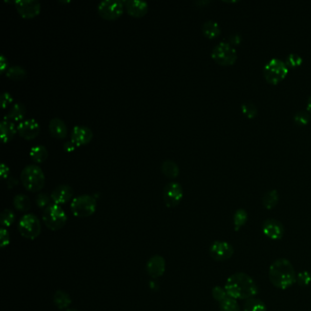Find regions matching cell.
Here are the masks:
<instances>
[{
    "label": "cell",
    "mask_w": 311,
    "mask_h": 311,
    "mask_svg": "<svg viewBox=\"0 0 311 311\" xmlns=\"http://www.w3.org/2000/svg\"><path fill=\"white\" fill-rule=\"evenodd\" d=\"M302 63L303 58L296 53H291V54L288 55L286 59V66L291 68V69L298 68L302 64Z\"/></svg>",
    "instance_id": "37"
},
{
    "label": "cell",
    "mask_w": 311,
    "mask_h": 311,
    "mask_svg": "<svg viewBox=\"0 0 311 311\" xmlns=\"http://www.w3.org/2000/svg\"><path fill=\"white\" fill-rule=\"evenodd\" d=\"M268 277L273 286L279 289H286L296 282L297 274L291 261L279 258L270 265Z\"/></svg>",
    "instance_id": "2"
},
{
    "label": "cell",
    "mask_w": 311,
    "mask_h": 311,
    "mask_svg": "<svg viewBox=\"0 0 311 311\" xmlns=\"http://www.w3.org/2000/svg\"><path fill=\"white\" fill-rule=\"evenodd\" d=\"M97 208L96 199L89 195H79L72 200L71 209L76 217H88L95 213Z\"/></svg>",
    "instance_id": "6"
},
{
    "label": "cell",
    "mask_w": 311,
    "mask_h": 311,
    "mask_svg": "<svg viewBox=\"0 0 311 311\" xmlns=\"http://www.w3.org/2000/svg\"><path fill=\"white\" fill-rule=\"evenodd\" d=\"M50 195H47L45 193H42V194H38L36 198V203H37V206L39 208H46L49 206L50 204Z\"/></svg>",
    "instance_id": "38"
},
{
    "label": "cell",
    "mask_w": 311,
    "mask_h": 311,
    "mask_svg": "<svg viewBox=\"0 0 311 311\" xmlns=\"http://www.w3.org/2000/svg\"><path fill=\"white\" fill-rule=\"evenodd\" d=\"M0 133H1V140L4 143H7L12 141L13 138L17 133V129L16 128L13 121L3 120L0 123Z\"/></svg>",
    "instance_id": "20"
},
{
    "label": "cell",
    "mask_w": 311,
    "mask_h": 311,
    "mask_svg": "<svg viewBox=\"0 0 311 311\" xmlns=\"http://www.w3.org/2000/svg\"><path fill=\"white\" fill-rule=\"evenodd\" d=\"M212 58L221 66H232L237 61V50L229 42H220L212 51Z\"/></svg>",
    "instance_id": "7"
},
{
    "label": "cell",
    "mask_w": 311,
    "mask_h": 311,
    "mask_svg": "<svg viewBox=\"0 0 311 311\" xmlns=\"http://www.w3.org/2000/svg\"><path fill=\"white\" fill-rule=\"evenodd\" d=\"M66 311H78L77 310V309H68V310Z\"/></svg>",
    "instance_id": "47"
},
{
    "label": "cell",
    "mask_w": 311,
    "mask_h": 311,
    "mask_svg": "<svg viewBox=\"0 0 311 311\" xmlns=\"http://www.w3.org/2000/svg\"><path fill=\"white\" fill-rule=\"evenodd\" d=\"M166 263L165 259L159 255H155L151 257L147 264H146V270L150 277L153 278H158L162 277L165 272Z\"/></svg>",
    "instance_id": "16"
},
{
    "label": "cell",
    "mask_w": 311,
    "mask_h": 311,
    "mask_svg": "<svg viewBox=\"0 0 311 311\" xmlns=\"http://www.w3.org/2000/svg\"><path fill=\"white\" fill-rule=\"evenodd\" d=\"M209 254L216 261H224L232 257L234 247L226 241H215L209 247Z\"/></svg>",
    "instance_id": "11"
},
{
    "label": "cell",
    "mask_w": 311,
    "mask_h": 311,
    "mask_svg": "<svg viewBox=\"0 0 311 311\" xmlns=\"http://www.w3.org/2000/svg\"><path fill=\"white\" fill-rule=\"evenodd\" d=\"M13 204L15 208L20 212L29 211L30 208V199L26 195H17L13 199Z\"/></svg>",
    "instance_id": "29"
},
{
    "label": "cell",
    "mask_w": 311,
    "mask_h": 311,
    "mask_svg": "<svg viewBox=\"0 0 311 311\" xmlns=\"http://www.w3.org/2000/svg\"><path fill=\"white\" fill-rule=\"evenodd\" d=\"M53 301H54L56 307L59 309H66L71 306V300L70 295L66 293L65 291H57L53 296Z\"/></svg>",
    "instance_id": "24"
},
{
    "label": "cell",
    "mask_w": 311,
    "mask_h": 311,
    "mask_svg": "<svg viewBox=\"0 0 311 311\" xmlns=\"http://www.w3.org/2000/svg\"><path fill=\"white\" fill-rule=\"evenodd\" d=\"M92 138H93V133L92 129L89 128L87 126L77 125L71 131V141L74 142L75 146L77 147L86 146L88 143H90L92 141Z\"/></svg>",
    "instance_id": "15"
},
{
    "label": "cell",
    "mask_w": 311,
    "mask_h": 311,
    "mask_svg": "<svg viewBox=\"0 0 311 311\" xmlns=\"http://www.w3.org/2000/svg\"><path fill=\"white\" fill-rule=\"evenodd\" d=\"M296 282L299 284V286H307L311 283V274L308 271H301L297 274L296 277Z\"/></svg>",
    "instance_id": "36"
},
{
    "label": "cell",
    "mask_w": 311,
    "mask_h": 311,
    "mask_svg": "<svg viewBox=\"0 0 311 311\" xmlns=\"http://www.w3.org/2000/svg\"><path fill=\"white\" fill-rule=\"evenodd\" d=\"M13 101V98L11 94L8 92H5L3 94H2V97H1V102H2V108L6 109L8 106H9V104L11 103Z\"/></svg>",
    "instance_id": "40"
},
{
    "label": "cell",
    "mask_w": 311,
    "mask_h": 311,
    "mask_svg": "<svg viewBox=\"0 0 311 311\" xmlns=\"http://www.w3.org/2000/svg\"><path fill=\"white\" fill-rule=\"evenodd\" d=\"M162 172L166 177L174 179L178 176L180 170H179V166L177 165V163H175L172 160H165L164 162H162Z\"/></svg>",
    "instance_id": "25"
},
{
    "label": "cell",
    "mask_w": 311,
    "mask_h": 311,
    "mask_svg": "<svg viewBox=\"0 0 311 311\" xmlns=\"http://www.w3.org/2000/svg\"><path fill=\"white\" fill-rule=\"evenodd\" d=\"M219 309L220 311H240V307L237 304V299L229 297L220 303Z\"/></svg>",
    "instance_id": "31"
},
{
    "label": "cell",
    "mask_w": 311,
    "mask_h": 311,
    "mask_svg": "<svg viewBox=\"0 0 311 311\" xmlns=\"http://www.w3.org/2000/svg\"><path fill=\"white\" fill-rule=\"evenodd\" d=\"M21 182L29 192L37 193L45 185V174L39 166L35 164L26 166L21 172Z\"/></svg>",
    "instance_id": "3"
},
{
    "label": "cell",
    "mask_w": 311,
    "mask_h": 311,
    "mask_svg": "<svg viewBox=\"0 0 311 311\" xmlns=\"http://www.w3.org/2000/svg\"><path fill=\"white\" fill-rule=\"evenodd\" d=\"M125 7L130 16L138 18L144 17L148 12V4L141 0H127L125 1Z\"/></svg>",
    "instance_id": "17"
},
{
    "label": "cell",
    "mask_w": 311,
    "mask_h": 311,
    "mask_svg": "<svg viewBox=\"0 0 311 311\" xmlns=\"http://www.w3.org/2000/svg\"><path fill=\"white\" fill-rule=\"evenodd\" d=\"M307 112H310L311 114V96L308 98V100H307Z\"/></svg>",
    "instance_id": "46"
},
{
    "label": "cell",
    "mask_w": 311,
    "mask_h": 311,
    "mask_svg": "<svg viewBox=\"0 0 311 311\" xmlns=\"http://www.w3.org/2000/svg\"><path fill=\"white\" fill-rule=\"evenodd\" d=\"M242 112L244 113V115L247 117L248 119H254L257 115V106L252 102V101H246L242 104L241 106Z\"/></svg>",
    "instance_id": "33"
},
{
    "label": "cell",
    "mask_w": 311,
    "mask_h": 311,
    "mask_svg": "<svg viewBox=\"0 0 311 311\" xmlns=\"http://www.w3.org/2000/svg\"><path fill=\"white\" fill-rule=\"evenodd\" d=\"M9 68L8 59L5 57L4 55H1L0 56V71H1V74L6 73L7 71L9 70Z\"/></svg>",
    "instance_id": "41"
},
{
    "label": "cell",
    "mask_w": 311,
    "mask_h": 311,
    "mask_svg": "<svg viewBox=\"0 0 311 311\" xmlns=\"http://www.w3.org/2000/svg\"><path fill=\"white\" fill-rule=\"evenodd\" d=\"M244 311H266V306L261 299L251 298L245 300Z\"/></svg>",
    "instance_id": "28"
},
{
    "label": "cell",
    "mask_w": 311,
    "mask_h": 311,
    "mask_svg": "<svg viewBox=\"0 0 311 311\" xmlns=\"http://www.w3.org/2000/svg\"><path fill=\"white\" fill-rule=\"evenodd\" d=\"M248 219V215L247 212L245 209H238L234 215V229L236 231H239L243 225H245V223Z\"/></svg>",
    "instance_id": "30"
},
{
    "label": "cell",
    "mask_w": 311,
    "mask_h": 311,
    "mask_svg": "<svg viewBox=\"0 0 311 311\" xmlns=\"http://www.w3.org/2000/svg\"><path fill=\"white\" fill-rule=\"evenodd\" d=\"M25 105L20 102L15 103L12 106L11 110L8 112L7 115H5L4 120H10V121H19L24 119L26 115Z\"/></svg>",
    "instance_id": "21"
},
{
    "label": "cell",
    "mask_w": 311,
    "mask_h": 311,
    "mask_svg": "<svg viewBox=\"0 0 311 311\" xmlns=\"http://www.w3.org/2000/svg\"><path fill=\"white\" fill-rule=\"evenodd\" d=\"M294 121L299 126H305L310 121V115L306 111H299L294 115Z\"/></svg>",
    "instance_id": "34"
},
{
    "label": "cell",
    "mask_w": 311,
    "mask_h": 311,
    "mask_svg": "<svg viewBox=\"0 0 311 311\" xmlns=\"http://www.w3.org/2000/svg\"><path fill=\"white\" fill-rule=\"evenodd\" d=\"M224 287L230 298L245 300L255 298L259 291L254 278L243 272H238L230 276Z\"/></svg>",
    "instance_id": "1"
},
{
    "label": "cell",
    "mask_w": 311,
    "mask_h": 311,
    "mask_svg": "<svg viewBox=\"0 0 311 311\" xmlns=\"http://www.w3.org/2000/svg\"><path fill=\"white\" fill-rule=\"evenodd\" d=\"M49 130H50V134L55 139H59V140H63L66 137L67 133H68L66 123L59 118H53L52 120H50Z\"/></svg>",
    "instance_id": "19"
},
{
    "label": "cell",
    "mask_w": 311,
    "mask_h": 311,
    "mask_svg": "<svg viewBox=\"0 0 311 311\" xmlns=\"http://www.w3.org/2000/svg\"><path fill=\"white\" fill-rule=\"evenodd\" d=\"M7 180H8L7 181V185H8L9 189H12L13 187L17 186V184H18V181H17V179L12 177V176L9 177Z\"/></svg>",
    "instance_id": "45"
},
{
    "label": "cell",
    "mask_w": 311,
    "mask_h": 311,
    "mask_svg": "<svg viewBox=\"0 0 311 311\" xmlns=\"http://www.w3.org/2000/svg\"><path fill=\"white\" fill-rule=\"evenodd\" d=\"M77 146H75L74 142L72 141H66L63 146V150L67 152V153H71L76 149Z\"/></svg>",
    "instance_id": "44"
},
{
    "label": "cell",
    "mask_w": 311,
    "mask_h": 311,
    "mask_svg": "<svg viewBox=\"0 0 311 311\" xmlns=\"http://www.w3.org/2000/svg\"><path fill=\"white\" fill-rule=\"evenodd\" d=\"M123 5L120 0H104L98 6V13L106 20H116L123 13Z\"/></svg>",
    "instance_id": "9"
},
{
    "label": "cell",
    "mask_w": 311,
    "mask_h": 311,
    "mask_svg": "<svg viewBox=\"0 0 311 311\" xmlns=\"http://www.w3.org/2000/svg\"><path fill=\"white\" fill-rule=\"evenodd\" d=\"M229 44L232 45L233 47L237 46V45H239L241 42H242V37L238 34H234V35L229 36Z\"/></svg>",
    "instance_id": "42"
},
{
    "label": "cell",
    "mask_w": 311,
    "mask_h": 311,
    "mask_svg": "<svg viewBox=\"0 0 311 311\" xmlns=\"http://www.w3.org/2000/svg\"><path fill=\"white\" fill-rule=\"evenodd\" d=\"M16 9L21 17L33 18L40 13V3L37 0H18L15 1Z\"/></svg>",
    "instance_id": "12"
},
{
    "label": "cell",
    "mask_w": 311,
    "mask_h": 311,
    "mask_svg": "<svg viewBox=\"0 0 311 311\" xmlns=\"http://www.w3.org/2000/svg\"><path fill=\"white\" fill-rule=\"evenodd\" d=\"M262 231L265 237H268L271 240L277 241L280 240L282 238L285 233V229L279 221L270 218L265 220L263 223Z\"/></svg>",
    "instance_id": "13"
},
{
    "label": "cell",
    "mask_w": 311,
    "mask_h": 311,
    "mask_svg": "<svg viewBox=\"0 0 311 311\" xmlns=\"http://www.w3.org/2000/svg\"><path fill=\"white\" fill-rule=\"evenodd\" d=\"M42 219L48 229L52 231H58L64 227L68 218L63 208L56 203H50L44 209Z\"/></svg>",
    "instance_id": "4"
},
{
    "label": "cell",
    "mask_w": 311,
    "mask_h": 311,
    "mask_svg": "<svg viewBox=\"0 0 311 311\" xmlns=\"http://www.w3.org/2000/svg\"><path fill=\"white\" fill-rule=\"evenodd\" d=\"M278 200H279V195H278L277 190H270L266 192L264 196H263V205L266 209H273L276 208V205L278 204Z\"/></svg>",
    "instance_id": "27"
},
{
    "label": "cell",
    "mask_w": 311,
    "mask_h": 311,
    "mask_svg": "<svg viewBox=\"0 0 311 311\" xmlns=\"http://www.w3.org/2000/svg\"><path fill=\"white\" fill-rule=\"evenodd\" d=\"M183 187L178 183L171 182L167 183L163 189V201L166 206L175 208L183 199Z\"/></svg>",
    "instance_id": "10"
},
{
    "label": "cell",
    "mask_w": 311,
    "mask_h": 311,
    "mask_svg": "<svg viewBox=\"0 0 311 311\" xmlns=\"http://www.w3.org/2000/svg\"><path fill=\"white\" fill-rule=\"evenodd\" d=\"M9 174H10V170H9V166L6 165L5 163H2L1 167H0L1 177L3 179H8L9 177Z\"/></svg>",
    "instance_id": "43"
},
{
    "label": "cell",
    "mask_w": 311,
    "mask_h": 311,
    "mask_svg": "<svg viewBox=\"0 0 311 311\" xmlns=\"http://www.w3.org/2000/svg\"><path fill=\"white\" fill-rule=\"evenodd\" d=\"M15 214L12 210L10 209H5L4 211L2 212L1 216H0V221H1V224L2 226L4 227H9L10 225H12L14 221H15Z\"/></svg>",
    "instance_id": "32"
},
{
    "label": "cell",
    "mask_w": 311,
    "mask_h": 311,
    "mask_svg": "<svg viewBox=\"0 0 311 311\" xmlns=\"http://www.w3.org/2000/svg\"><path fill=\"white\" fill-rule=\"evenodd\" d=\"M73 189L70 185L67 184H60L56 187L54 190L51 193V199L56 204H63L69 202L73 196Z\"/></svg>",
    "instance_id": "18"
},
{
    "label": "cell",
    "mask_w": 311,
    "mask_h": 311,
    "mask_svg": "<svg viewBox=\"0 0 311 311\" xmlns=\"http://www.w3.org/2000/svg\"><path fill=\"white\" fill-rule=\"evenodd\" d=\"M10 242V236L7 229H1L0 230V246L1 248H4L9 245Z\"/></svg>",
    "instance_id": "39"
},
{
    "label": "cell",
    "mask_w": 311,
    "mask_h": 311,
    "mask_svg": "<svg viewBox=\"0 0 311 311\" xmlns=\"http://www.w3.org/2000/svg\"><path fill=\"white\" fill-rule=\"evenodd\" d=\"M264 77L267 82L272 85H277L281 82L283 79H286L288 73V67L286 63L278 58H271L264 67Z\"/></svg>",
    "instance_id": "5"
},
{
    "label": "cell",
    "mask_w": 311,
    "mask_h": 311,
    "mask_svg": "<svg viewBox=\"0 0 311 311\" xmlns=\"http://www.w3.org/2000/svg\"><path fill=\"white\" fill-rule=\"evenodd\" d=\"M202 31L203 34L210 39H214L217 37H219L221 34V28L218 25V23L214 20H208L203 23L202 26Z\"/></svg>",
    "instance_id": "22"
},
{
    "label": "cell",
    "mask_w": 311,
    "mask_h": 311,
    "mask_svg": "<svg viewBox=\"0 0 311 311\" xmlns=\"http://www.w3.org/2000/svg\"><path fill=\"white\" fill-rule=\"evenodd\" d=\"M6 76L15 81H20L27 77V71L24 68L16 65L9 67V70L6 72Z\"/></svg>",
    "instance_id": "26"
},
{
    "label": "cell",
    "mask_w": 311,
    "mask_h": 311,
    "mask_svg": "<svg viewBox=\"0 0 311 311\" xmlns=\"http://www.w3.org/2000/svg\"><path fill=\"white\" fill-rule=\"evenodd\" d=\"M212 295H213V298L219 303L224 301V299H227L229 297L227 292L225 291V288L220 286H215L213 288Z\"/></svg>",
    "instance_id": "35"
},
{
    "label": "cell",
    "mask_w": 311,
    "mask_h": 311,
    "mask_svg": "<svg viewBox=\"0 0 311 311\" xmlns=\"http://www.w3.org/2000/svg\"><path fill=\"white\" fill-rule=\"evenodd\" d=\"M29 156L34 162L42 163L48 159L49 153H48V150L45 146H36L32 147L30 150Z\"/></svg>",
    "instance_id": "23"
},
{
    "label": "cell",
    "mask_w": 311,
    "mask_h": 311,
    "mask_svg": "<svg viewBox=\"0 0 311 311\" xmlns=\"http://www.w3.org/2000/svg\"><path fill=\"white\" fill-rule=\"evenodd\" d=\"M17 129L19 136L27 141L33 140L40 132V126L37 120L34 119H29L22 121L17 125Z\"/></svg>",
    "instance_id": "14"
},
{
    "label": "cell",
    "mask_w": 311,
    "mask_h": 311,
    "mask_svg": "<svg viewBox=\"0 0 311 311\" xmlns=\"http://www.w3.org/2000/svg\"><path fill=\"white\" fill-rule=\"evenodd\" d=\"M18 231L22 237L34 240L40 235L42 224L35 215L27 214L21 217L18 223Z\"/></svg>",
    "instance_id": "8"
}]
</instances>
